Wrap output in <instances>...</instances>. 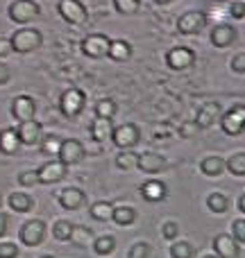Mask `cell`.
Instances as JSON below:
<instances>
[{"instance_id":"obj_52","label":"cell","mask_w":245,"mask_h":258,"mask_svg":"<svg viewBox=\"0 0 245 258\" xmlns=\"http://www.w3.org/2000/svg\"><path fill=\"white\" fill-rule=\"evenodd\" d=\"M0 206H3V197H0Z\"/></svg>"},{"instance_id":"obj_32","label":"cell","mask_w":245,"mask_h":258,"mask_svg":"<svg viewBox=\"0 0 245 258\" xmlns=\"http://www.w3.org/2000/svg\"><path fill=\"white\" fill-rule=\"evenodd\" d=\"M227 204L229 202L223 192H211L209 200H207V206H209L214 213H225V211H227Z\"/></svg>"},{"instance_id":"obj_2","label":"cell","mask_w":245,"mask_h":258,"mask_svg":"<svg viewBox=\"0 0 245 258\" xmlns=\"http://www.w3.org/2000/svg\"><path fill=\"white\" fill-rule=\"evenodd\" d=\"M41 14V7L36 5V0H14L7 7V16L16 25H27Z\"/></svg>"},{"instance_id":"obj_10","label":"cell","mask_w":245,"mask_h":258,"mask_svg":"<svg viewBox=\"0 0 245 258\" xmlns=\"http://www.w3.org/2000/svg\"><path fill=\"white\" fill-rule=\"evenodd\" d=\"M45 238V224L41 220H27L21 227V242L27 247H36L41 245Z\"/></svg>"},{"instance_id":"obj_16","label":"cell","mask_w":245,"mask_h":258,"mask_svg":"<svg viewBox=\"0 0 245 258\" xmlns=\"http://www.w3.org/2000/svg\"><path fill=\"white\" fill-rule=\"evenodd\" d=\"M214 251H216V256H220V258H238V254H241L238 242L229 236H216Z\"/></svg>"},{"instance_id":"obj_3","label":"cell","mask_w":245,"mask_h":258,"mask_svg":"<svg viewBox=\"0 0 245 258\" xmlns=\"http://www.w3.org/2000/svg\"><path fill=\"white\" fill-rule=\"evenodd\" d=\"M109 50H112V39L103 32H93V34L82 39V54L89 59L109 57Z\"/></svg>"},{"instance_id":"obj_4","label":"cell","mask_w":245,"mask_h":258,"mask_svg":"<svg viewBox=\"0 0 245 258\" xmlns=\"http://www.w3.org/2000/svg\"><path fill=\"white\" fill-rule=\"evenodd\" d=\"M86 107V93L82 89H66L62 93V98H59V111L64 113L66 118H75L80 116L82 111H84Z\"/></svg>"},{"instance_id":"obj_51","label":"cell","mask_w":245,"mask_h":258,"mask_svg":"<svg viewBox=\"0 0 245 258\" xmlns=\"http://www.w3.org/2000/svg\"><path fill=\"white\" fill-rule=\"evenodd\" d=\"M205 258H220V256H205Z\"/></svg>"},{"instance_id":"obj_39","label":"cell","mask_w":245,"mask_h":258,"mask_svg":"<svg viewBox=\"0 0 245 258\" xmlns=\"http://www.w3.org/2000/svg\"><path fill=\"white\" fill-rule=\"evenodd\" d=\"M150 256V245L148 242H134L132 245V249H129V254H127V258H148Z\"/></svg>"},{"instance_id":"obj_11","label":"cell","mask_w":245,"mask_h":258,"mask_svg":"<svg viewBox=\"0 0 245 258\" xmlns=\"http://www.w3.org/2000/svg\"><path fill=\"white\" fill-rule=\"evenodd\" d=\"M166 61H168V66L173 71H184V68H188L195 61V52L191 48H186V45H177V48H170L166 52Z\"/></svg>"},{"instance_id":"obj_20","label":"cell","mask_w":245,"mask_h":258,"mask_svg":"<svg viewBox=\"0 0 245 258\" xmlns=\"http://www.w3.org/2000/svg\"><path fill=\"white\" fill-rule=\"evenodd\" d=\"M114 129H116V127L112 125V120H105V118H93V120H91V125H89L91 136H93V141H98V143L112 138L114 136Z\"/></svg>"},{"instance_id":"obj_42","label":"cell","mask_w":245,"mask_h":258,"mask_svg":"<svg viewBox=\"0 0 245 258\" xmlns=\"http://www.w3.org/2000/svg\"><path fill=\"white\" fill-rule=\"evenodd\" d=\"M161 233H164L166 240H175V238H177V233H179V227L175 222H166L164 229H161Z\"/></svg>"},{"instance_id":"obj_36","label":"cell","mask_w":245,"mask_h":258,"mask_svg":"<svg viewBox=\"0 0 245 258\" xmlns=\"http://www.w3.org/2000/svg\"><path fill=\"white\" fill-rule=\"evenodd\" d=\"M71 240L75 242L77 247H84V245H89V242L93 240V231H91V229H86V227H75Z\"/></svg>"},{"instance_id":"obj_17","label":"cell","mask_w":245,"mask_h":258,"mask_svg":"<svg viewBox=\"0 0 245 258\" xmlns=\"http://www.w3.org/2000/svg\"><path fill=\"white\" fill-rule=\"evenodd\" d=\"M18 138H21V145H34L41 138V122L36 120H27L18 125Z\"/></svg>"},{"instance_id":"obj_31","label":"cell","mask_w":245,"mask_h":258,"mask_svg":"<svg viewBox=\"0 0 245 258\" xmlns=\"http://www.w3.org/2000/svg\"><path fill=\"white\" fill-rule=\"evenodd\" d=\"M73 231H75V224L66 222V220H59V222L53 224V236L57 238V240H71Z\"/></svg>"},{"instance_id":"obj_18","label":"cell","mask_w":245,"mask_h":258,"mask_svg":"<svg viewBox=\"0 0 245 258\" xmlns=\"http://www.w3.org/2000/svg\"><path fill=\"white\" fill-rule=\"evenodd\" d=\"M236 41V30L232 25H216L214 32H211V43L216 48H227Z\"/></svg>"},{"instance_id":"obj_35","label":"cell","mask_w":245,"mask_h":258,"mask_svg":"<svg viewBox=\"0 0 245 258\" xmlns=\"http://www.w3.org/2000/svg\"><path fill=\"white\" fill-rule=\"evenodd\" d=\"M227 170L236 177H245V152H238L227 161Z\"/></svg>"},{"instance_id":"obj_40","label":"cell","mask_w":245,"mask_h":258,"mask_svg":"<svg viewBox=\"0 0 245 258\" xmlns=\"http://www.w3.org/2000/svg\"><path fill=\"white\" fill-rule=\"evenodd\" d=\"M232 238L245 245V220H234L232 222Z\"/></svg>"},{"instance_id":"obj_7","label":"cell","mask_w":245,"mask_h":258,"mask_svg":"<svg viewBox=\"0 0 245 258\" xmlns=\"http://www.w3.org/2000/svg\"><path fill=\"white\" fill-rule=\"evenodd\" d=\"M112 141H114V145L121 147V150H132V147L138 145V141H141V129L134 125V122L118 125L116 129H114Z\"/></svg>"},{"instance_id":"obj_50","label":"cell","mask_w":245,"mask_h":258,"mask_svg":"<svg viewBox=\"0 0 245 258\" xmlns=\"http://www.w3.org/2000/svg\"><path fill=\"white\" fill-rule=\"evenodd\" d=\"M41 258H55V256H50V254H45V256H41Z\"/></svg>"},{"instance_id":"obj_30","label":"cell","mask_w":245,"mask_h":258,"mask_svg":"<svg viewBox=\"0 0 245 258\" xmlns=\"http://www.w3.org/2000/svg\"><path fill=\"white\" fill-rule=\"evenodd\" d=\"M114 249H116V238L114 236H100L98 240L93 242V251L98 256H107V254H112Z\"/></svg>"},{"instance_id":"obj_28","label":"cell","mask_w":245,"mask_h":258,"mask_svg":"<svg viewBox=\"0 0 245 258\" xmlns=\"http://www.w3.org/2000/svg\"><path fill=\"white\" fill-rule=\"evenodd\" d=\"M134 220H136V211H134L132 206H116V209H114V222H116L118 227H129Z\"/></svg>"},{"instance_id":"obj_13","label":"cell","mask_w":245,"mask_h":258,"mask_svg":"<svg viewBox=\"0 0 245 258\" xmlns=\"http://www.w3.org/2000/svg\"><path fill=\"white\" fill-rule=\"evenodd\" d=\"M66 168L68 165H64L62 161H48V163H43L36 172H39L41 183H59L66 177Z\"/></svg>"},{"instance_id":"obj_6","label":"cell","mask_w":245,"mask_h":258,"mask_svg":"<svg viewBox=\"0 0 245 258\" xmlns=\"http://www.w3.org/2000/svg\"><path fill=\"white\" fill-rule=\"evenodd\" d=\"M220 127L229 136H238L245 132V104H234L227 113L220 116Z\"/></svg>"},{"instance_id":"obj_29","label":"cell","mask_w":245,"mask_h":258,"mask_svg":"<svg viewBox=\"0 0 245 258\" xmlns=\"http://www.w3.org/2000/svg\"><path fill=\"white\" fill-rule=\"evenodd\" d=\"M62 143H64V138H59L57 134H48V136L43 138V143H41V152L48 156H59Z\"/></svg>"},{"instance_id":"obj_22","label":"cell","mask_w":245,"mask_h":258,"mask_svg":"<svg viewBox=\"0 0 245 258\" xmlns=\"http://www.w3.org/2000/svg\"><path fill=\"white\" fill-rule=\"evenodd\" d=\"M141 195L148 202H161L166 197V186L161 181H157V179H150V181H145L141 186Z\"/></svg>"},{"instance_id":"obj_25","label":"cell","mask_w":245,"mask_h":258,"mask_svg":"<svg viewBox=\"0 0 245 258\" xmlns=\"http://www.w3.org/2000/svg\"><path fill=\"white\" fill-rule=\"evenodd\" d=\"M116 102H114L112 98H103V100H98L95 102V107H93V113H95V118H105V120H112L114 116H116Z\"/></svg>"},{"instance_id":"obj_38","label":"cell","mask_w":245,"mask_h":258,"mask_svg":"<svg viewBox=\"0 0 245 258\" xmlns=\"http://www.w3.org/2000/svg\"><path fill=\"white\" fill-rule=\"evenodd\" d=\"M18 183H21V186H25V188L34 186V183H41L39 172H36V170H23V172L18 174Z\"/></svg>"},{"instance_id":"obj_14","label":"cell","mask_w":245,"mask_h":258,"mask_svg":"<svg viewBox=\"0 0 245 258\" xmlns=\"http://www.w3.org/2000/svg\"><path fill=\"white\" fill-rule=\"evenodd\" d=\"M57 200H59V204H62V209H66V211H77L80 206H84L86 192L80 190V188H64V190L57 195Z\"/></svg>"},{"instance_id":"obj_1","label":"cell","mask_w":245,"mask_h":258,"mask_svg":"<svg viewBox=\"0 0 245 258\" xmlns=\"http://www.w3.org/2000/svg\"><path fill=\"white\" fill-rule=\"evenodd\" d=\"M9 41H12V45H14V52L27 54V52H34V50L43 43V34H41V30H36V27H18V30L9 36Z\"/></svg>"},{"instance_id":"obj_12","label":"cell","mask_w":245,"mask_h":258,"mask_svg":"<svg viewBox=\"0 0 245 258\" xmlns=\"http://www.w3.org/2000/svg\"><path fill=\"white\" fill-rule=\"evenodd\" d=\"M205 25H207V16H205V12H198V9H191V12L182 14L177 21V30L182 32V34H195V32L202 30Z\"/></svg>"},{"instance_id":"obj_34","label":"cell","mask_w":245,"mask_h":258,"mask_svg":"<svg viewBox=\"0 0 245 258\" xmlns=\"http://www.w3.org/2000/svg\"><path fill=\"white\" fill-rule=\"evenodd\" d=\"M114 7H116V12L123 14V16H132V14L138 12L141 0H114Z\"/></svg>"},{"instance_id":"obj_27","label":"cell","mask_w":245,"mask_h":258,"mask_svg":"<svg viewBox=\"0 0 245 258\" xmlns=\"http://www.w3.org/2000/svg\"><path fill=\"white\" fill-rule=\"evenodd\" d=\"M225 165H227V163H225L220 156H207V159L202 161L200 170H202L205 174H209V177H218V174L225 170Z\"/></svg>"},{"instance_id":"obj_45","label":"cell","mask_w":245,"mask_h":258,"mask_svg":"<svg viewBox=\"0 0 245 258\" xmlns=\"http://www.w3.org/2000/svg\"><path fill=\"white\" fill-rule=\"evenodd\" d=\"M229 14L234 18H245V3H232L229 5Z\"/></svg>"},{"instance_id":"obj_24","label":"cell","mask_w":245,"mask_h":258,"mask_svg":"<svg viewBox=\"0 0 245 258\" xmlns=\"http://www.w3.org/2000/svg\"><path fill=\"white\" fill-rule=\"evenodd\" d=\"M9 206H12V211H16V213H27V211L34 206V200H32L27 192H14V195H9Z\"/></svg>"},{"instance_id":"obj_49","label":"cell","mask_w":245,"mask_h":258,"mask_svg":"<svg viewBox=\"0 0 245 258\" xmlns=\"http://www.w3.org/2000/svg\"><path fill=\"white\" fill-rule=\"evenodd\" d=\"M155 3H157V5H170L173 0H155Z\"/></svg>"},{"instance_id":"obj_5","label":"cell","mask_w":245,"mask_h":258,"mask_svg":"<svg viewBox=\"0 0 245 258\" xmlns=\"http://www.w3.org/2000/svg\"><path fill=\"white\" fill-rule=\"evenodd\" d=\"M57 9L59 16L66 23H71V25H84L86 18H89V12H86L82 0H59Z\"/></svg>"},{"instance_id":"obj_8","label":"cell","mask_w":245,"mask_h":258,"mask_svg":"<svg viewBox=\"0 0 245 258\" xmlns=\"http://www.w3.org/2000/svg\"><path fill=\"white\" fill-rule=\"evenodd\" d=\"M34 113H36V102L32 95H18V98H14L12 102V118L14 120H18V125L21 122H27V120H34Z\"/></svg>"},{"instance_id":"obj_19","label":"cell","mask_w":245,"mask_h":258,"mask_svg":"<svg viewBox=\"0 0 245 258\" xmlns=\"http://www.w3.org/2000/svg\"><path fill=\"white\" fill-rule=\"evenodd\" d=\"M218 116H220V104L218 102H205L200 109H198L195 125L198 127H211Z\"/></svg>"},{"instance_id":"obj_9","label":"cell","mask_w":245,"mask_h":258,"mask_svg":"<svg viewBox=\"0 0 245 258\" xmlns=\"http://www.w3.org/2000/svg\"><path fill=\"white\" fill-rule=\"evenodd\" d=\"M84 154H86V150H84V145H82L77 138H64L62 150H59L57 159L62 161L64 165H75V163H80V161L84 159Z\"/></svg>"},{"instance_id":"obj_48","label":"cell","mask_w":245,"mask_h":258,"mask_svg":"<svg viewBox=\"0 0 245 258\" xmlns=\"http://www.w3.org/2000/svg\"><path fill=\"white\" fill-rule=\"evenodd\" d=\"M238 209H241V211H243V213H245V192H243V195H241V200H238Z\"/></svg>"},{"instance_id":"obj_41","label":"cell","mask_w":245,"mask_h":258,"mask_svg":"<svg viewBox=\"0 0 245 258\" xmlns=\"http://www.w3.org/2000/svg\"><path fill=\"white\" fill-rule=\"evenodd\" d=\"M18 247L14 242H0V258H16Z\"/></svg>"},{"instance_id":"obj_33","label":"cell","mask_w":245,"mask_h":258,"mask_svg":"<svg viewBox=\"0 0 245 258\" xmlns=\"http://www.w3.org/2000/svg\"><path fill=\"white\" fill-rule=\"evenodd\" d=\"M116 165L121 170H134V168H138V154H134V152H121V154L116 156Z\"/></svg>"},{"instance_id":"obj_46","label":"cell","mask_w":245,"mask_h":258,"mask_svg":"<svg viewBox=\"0 0 245 258\" xmlns=\"http://www.w3.org/2000/svg\"><path fill=\"white\" fill-rule=\"evenodd\" d=\"M9 80H12V71H9L7 63L0 61V86H5Z\"/></svg>"},{"instance_id":"obj_43","label":"cell","mask_w":245,"mask_h":258,"mask_svg":"<svg viewBox=\"0 0 245 258\" xmlns=\"http://www.w3.org/2000/svg\"><path fill=\"white\" fill-rule=\"evenodd\" d=\"M229 66H232V71L234 73H245V52H241V54H236V57L232 59V63H229Z\"/></svg>"},{"instance_id":"obj_23","label":"cell","mask_w":245,"mask_h":258,"mask_svg":"<svg viewBox=\"0 0 245 258\" xmlns=\"http://www.w3.org/2000/svg\"><path fill=\"white\" fill-rule=\"evenodd\" d=\"M132 43L125 39H116L112 41V50H109V59H114V61H127L129 57H132Z\"/></svg>"},{"instance_id":"obj_15","label":"cell","mask_w":245,"mask_h":258,"mask_svg":"<svg viewBox=\"0 0 245 258\" xmlns=\"http://www.w3.org/2000/svg\"><path fill=\"white\" fill-rule=\"evenodd\" d=\"M166 168V159L157 152H143L138 154V170L145 174H157Z\"/></svg>"},{"instance_id":"obj_26","label":"cell","mask_w":245,"mask_h":258,"mask_svg":"<svg viewBox=\"0 0 245 258\" xmlns=\"http://www.w3.org/2000/svg\"><path fill=\"white\" fill-rule=\"evenodd\" d=\"M114 209H116V206H112L109 202H95V204L89 209V213L93 220L107 222V220H114Z\"/></svg>"},{"instance_id":"obj_44","label":"cell","mask_w":245,"mask_h":258,"mask_svg":"<svg viewBox=\"0 0 245 258\" xmlns=\"http://www.w3.org/2000/svg\"><path fill=\"white\" fill-rule=\"evenodd\" d=\"M14 52V45H12V41L9 39H3L0 36V59H5V57H9V54Z\"/></svg>"},{"instance_id":"obj_47","label":"cell","mask_w":245,"mask_h":258,"mask_svg":"<svg viewBox=\"0 0 245 258\" xmlns=\"http://www.w3.org/2000/svg\"><path fill=\"white\" fill-rule=\"evenodd\" d=\"M7 231H9V218L5 213H0V238H3Z\"/></svg>"},{"instance_id":"obj_21","label":"cell","mask_w":245,"mask_h":258,"mask_svg":"<svg viewBox=\"0 0 245 258\" xmlns=\"http://www.w3.org/2000/svg\"><path fill=\"white\" fill-rule=\"evenodd\" d=\"M18 145H21V138H18L16 129H3L0 132V152L3 154H16Z\"/></svg>"},{"instance_id":"obj_37","label":"cell","mask_w":245,"mask_h":258,"mask_svg":"<svg viewBox=\"0 0 245 258\" xmlns=\"http://www.w3.org/2000/svg\"><path fill=\"white\" fill-rule=\"evenodd\" d=\"M170 256L173 258H191L193 256V247L188 242H173L170 245Z\"/></svg>"}]
</instances>
